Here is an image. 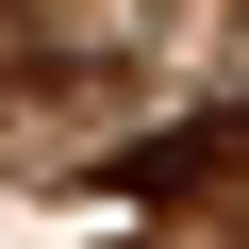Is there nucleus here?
Segmentation results:
<instances>
[{
    "mask_svg": "<svg viewBox=\"0 0 249 249\" xmlns=\"http://www.w3.org/2000/svg\"><path fill=\"white\" fill-rule=\"evenodd\" d=\"M232 166H249V100H216V116H166V133H150V150H116L100 183H116V199H199V183H232Z\"/></svg>",
    "mask_w": 249,
    "mask_h": 249,
    "instance_id": "nucleus-1",
    "label": "nucleus"
}]
</instances>
